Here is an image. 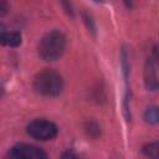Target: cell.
Wrapping results in <instances>:
<instances>
[{
    "instance_id": "1",
    "label": "cell",
    "mask_w": 159,
    "mask_h": 159,
    "mask_svg": "<svg viewBox=\"0 0 159 159\" xmlns=\"http://www.w3.org/2000/svg\"><path fill=\"white\" fill-rule=\"evenodd\" d=\"M66 48V37L60 30H51L46 32L37 46L39 56L47 62L58 60Z\"/></svg>"
},
{
    "instance_id": "2",
    "label": "cell",
    "mask_w": 159,
    "mask_h": 159,
    "mask_svg": "<svg viewBox=\"0 0 159 159\" xmlns=\"http://www.w3.org/2000/svg\"><path fill=\"white\" fill-rule=\"evenodd\" d=\"M35 92L46 97H56L62 92L63 80L62 76L53 70H43L39 72L32 82Z\"/></svg>"
},
{
    "instance_id": "3",
    "label": "cell",
    "mask_w": 159,
    "mask_h": 159,
    "mask_svg": "<svg viewBox=\"0 0 159 159\" xmlns=\"http://www.w3.org/2000/svg\"><path fill=\"white\" fill-rule=\"evenodd\" d=\"M27 134L37 140H50L56 137L57 134V127L53 122L43 119V118H37L31 120L27 127H26Z\"/></svg>"
},
{
    "instance_id": "4",
    "label": "cell",
    "mask_w": 159,
    "mask_h": 159,
    "mask_svg": "<svg viewBox=\"0 0 159 159\" xmlns=\"http://www.w3.org/2000/svg\"><path fill=\"white\" fill-rule=\"evenodd\" d=\"M9 157L15 159H45L47 158V154L36 145L20 143L11 148Z\"/></svg>"
},
{
    "instance_id": "5",
    "label": "cell",
    "mask_w": 159,
    "mask_h": 159,
    "mask_svg": "<svg viewBox=\"0 0 159 159\" xmlns=\"http://www.w3.org/2000/svg\"><path fill=\"white\" fill-rule=\"evenodd\" d=\"M144 84L148 91L158 89V73L157 63L153 58H148L144 65Z\"/></svg>"
},
{
    "instance_id": "6",
    "label": "cell",
    "mask_w": 159,
    "mask_h": 159,
    "mask_svg": "<svg viewBox=\"0 0 159 159\" xmlns=\"http://www.w3.org/2000/svg\"><path fill=\"white\" fill-rule=\"evenodd\" d=\"M0 43L10 47H16L21 43V35L16 31H5L0 36Z\"/></svg>"
},
{
    "instance_id": "7",
    "label": "cell",
    "mask_w": 159,
    "mask_h": 159,
    "mask_svg": "<svg viewBox=\"0 0 159 159\" xmlns=\"http://www.w3.org/2000/svg\"><path fill=\"white\" fill-rule=\"evenodd\" d=\"M144 119H145V122H147V123L155 125V124L158 123V120H159L158 108H157L155 106L147 108V111H145V113H144Z\"/></svg>"
},
{
    "instance_id": "8",
    "label": "cell",
    "mask_w": 159,
    "mask_h": 159,
    "mask_svg": "<svg viewBox=\"0 0 159 159\" xmlns=\"http://www.w3.org/2000/svg\"><path fill=\"white\" fill-rule=\"evenodd\" d=\"M143 153L147 157H152V158H157L158 153H159V143L158 142H153V143H148L143 147Z\"/></svg>"
},
{
    "instance_id": "9",
    "label": "cell",
    "mask_w": 159,
    "mask_h": 159,
    "mask_svg": "<svg viewBox=\"0 0 159 159\" xmlns=\"http://www.w3.org/2000/svg\"><path fill=\"white\" fill-rule=\"evenodd\" d=\"M83 20H84V22H86V25H87L88 30H89L91 32H93V34H94L96 26H94V22H93L92 16H91L89 14H87V12H83Z\"/></svg>"
},
{
    "instance_id": "10",
    "label": "cell",
    "mask_w": 159,
    "mask_h": 159,
    "mask_svg": "<svg viewBox=\"0 0 159 159\" xmlns=\"http://www.w3.org/2000/svg\"><path fill=\"white\" fill-rule=\"evenodd\" d=\"M9 11V4L6 0H0V16L6 15Z\"/></svg>"
},
{
    "instance_id": "11",
    "label": "cell",
    "mask_w": 159,
    "mask_h": 159,
    "mask_svg": "<svg viewBox=\"0 0 159 159\" xmlns=\"http://www.w3.org/2000/svg\"><path fill=\"white\" fill-rule=\"evenodd\" d=\"M5 31H6V29H5V26H4V25H2L1 22H0V36H1V35H2V34H4Z\"/></svg>"
},
{
    "instance_id": "12",
    "label": "cell",
    "mask_w": 159,
    "mask_h": 159,
    "mask_svg": "<svg viewBox=\"0 0 159 159\" xmlns=\"http://www.w3.org/2000/svg\"><path fill=\"white\" fill-rule=\"evenodd\" d=\"M123 2H124L128 7H130V6H132V1H130V0H123Z\"/></svg>"
},
{
    "instance_id": "13",
    "label": "cell",
    "mask_w": 159,
    "mask_h": 159,
    "mask_svg": "<svg viewBox=\"0 0 159 159\" xmlns=\"http://www.w3.org/2000/svg\"><path fill=\"white\" fill-rule=\"evenodd\" d=\"M1 94H2V86L0 84V96H1Z\"/></svg>"
},
{
    "instance_id": "14",
    "label": "cell",
    "mask_w": 159,
    "mask_h": 159,
    "mask_svg": "<svg viewBox=\"0 0 159 159\" xmlns=\"http://www.w3.org/2000/svg\"><path fill=\"white\" fill-rule=\"evenodd\" d=\"M93 1H96V2H99V1H101V0H93Z\"/></svg>"
}]
</instances>
